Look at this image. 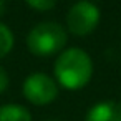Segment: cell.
Returning <instances> with one entry per match:
<instances>
[{
  "mask_svg": "<svg viewBox=\"0 0 121 121\" xmlns=\"http://www.w3.org/2000/svg\"><path fill=\"white\" fill-rule=\"evenodd\" d=\"M12 47H13V33L7 25L0 23V58L9 55Z\"/></svg>",
  "mask_w": 121,
  "mask_h": 121,
  "instance_id": "cell-7",
  "label": "cell"
},
{
  "mask_svg": "<svg viewBox=\"0 0 121 121\" xmlns=\"http://www.w3.org/2000/svg\"><path fill=\"white\" fill-rule=\"evenodd\" d=\"M0 121H32V114L22 104H4L0 106Z\"/></svg>",
  "mask_w": 121,
  "mask_h": 121,
  "instance_id": "cell-6",
  "label": "cell"
},
{
  "mask_svg": "<svg viewBox=\"0 0 121 121\" xmlns=\"http://www.w3.org/2000/svg\"><path fill=\"white\" fill-rule=\"evenodd\" d=\"M25 2H27L32 9H35V10H38V12L52 10V9L56 5V0H25Z\"/></svg>",
  "mask_w": 121,
  "mask_h": 121,
  "instance_id": "cell-8",
  "label": "cell"
},
{
  "mask_svg": "<svg viewBox=\"0 0 121 121\" xmlns=\"http://www.w3.org/2000/svg\"><path fill=\"white\" fill-rule=\"evenodd\" d=\"M55 76L66 90H80L93 76V61L81 48H68L60 53L55 61Z\"/></svg>",
  "mask_w": 121,
  "mask_h": 121,
  "instance_id": "cell-1",
  "label": "cell"
},
{
  "mask_svg": "<svg viewBox=\"0 0 121 121\" xmlns=\"http://www.w3.org/2000/svg\"><path fill=\"white\" fill-rule=\"evenodd\" d=\"M66 38V32L60 23L42 22L30 30L27 37V47L37 56H52L63 50Z\"/></svg>",
  "mask_w": 121,
  "mask_h": 121,
  "instance_id": "cell-2",
  "label": "cell"
},
{
  "mask_svg": "<svg viewBox=\"0 0 121 121\" xmlns=\"http://www.w3.org/2000/svg\"><path fill=\"white\" fill-rule=\"evenodd\" d=\"M99 10L90 0L76 2L66 13V27L73 35L85 37L91 33L99 23Z\"/></svg>",
  "mask_w": 121,
  "mask_h": 121,
  "instance_id": "cell-3",
  "label": "cell"
},
{
  "mask_svg": "<svg viewBox=\"0 0 121 121\" xmlns=\"http://www.w3.org/2000/svg\"><path fill=\"white\" fill-rule=\"evenodd\" d=\"M22 90H23V96L37 106H45L58 96V86L55 80L47 73H40V71L27 76Z\"/></svg>",
  "mask_w": 121,
  "mask_h": 121,
  "instance_id": "cell-4",
  "label": "cell"
},
{
  "mask_svg": "<svg viewBox=\"0 0 121 121\" xmlns=\"http://www.w3.org/2000/svg\"><path fill=\"white\" fill-rule=\"evenodd\" d=\"M47 121H56V119H47Z\"/></svg>",
  "mask_w": 121,
  "mask_h": 121,
  "instance_id": "cell-11",
  "label": "cell"
},
{
  "mask_svg": "<svg viewBox=\"0 0 121 121\" xmlns=\"http://www.w3.org/2000/svg\"><path fill=\"white\" fill-rule=\"evenodd\" d=\"M5 9H7V2L5 0H0V17L5 13Z\"/></svg>",
  "mask_w": 121,
  "mask_h": 121,
  "instance_id": "cell-10",
  "label": "cell"
},
{
  "mask_svg": "<svg viewBox=\"0 0 121 121\" xmlns=\"http://www.w3.org/2000/svg\"><path fill=\"white\" fill-rule=\"evenodd\" d=\"M7 88H9V75L2 66H0V93H4Z\"/></svg>",
  "mask_w": 121,
  "mask_h": 121,
  "instance_id": "cell-9",
  "label": "cell"
},
{
  "mask_svg": "<svg viewBox=\"0 0 121 121\" xmlns=\"http://www.w3.org/2000/svg\"><path fill=\"white\" fill-rule=\"evenodd\" d=\"M119 106H121V103H119Z\"/></svg>",
  "mask_w": 121,
  "mask_h": 121,
  "instance_id": "cell-12",
  "label": "cell"
},
{
  "mask_svg": "<svg viewBox=\"0 0 121 121\" xmlns=\"http://www.w3.org/2000/svg\"><path fill=\"white\" fill-rule=\"evenodd\" d=\"M85 121H121V106L116 101H99L86 113Z\"/></svg>",
  "mask_w": 121,
  "mask_h": 121,
  "instance_id": "cell-5",
  "label": "cell"
}]
</instances>
